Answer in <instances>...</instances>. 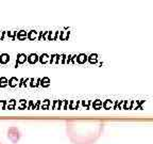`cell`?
Returning a JSON list of instances; mask_svg holds the SVG:
<instances>
[{"label":"cell","instance_id":"6da1fadb","mask_svg":"<svg viewBox=\"0 0 153 144\" xmlns=\"http://www.w3.org/2000/svg\"><path fill=\"white\" fill-rule=\"evenodd\" d=\"M104 130V123L97 120H69L66 134L72 144H95Z\"/></svg>","mask_w":153,"mask_h":144},{"label":"cell","instance_id":"7a4b0ae2","mask_svg":"<svg viewBox=\"0 0 153 144\" xmlns=\"http://www.w3.org/2000/svg\"><path fill=\"white\" fill-rule=\"evenodd\" d=\"M0 144H2V143H1V142H0Z\"/></svg>","mask_w":153,"mask_h":144}]
</instances>
